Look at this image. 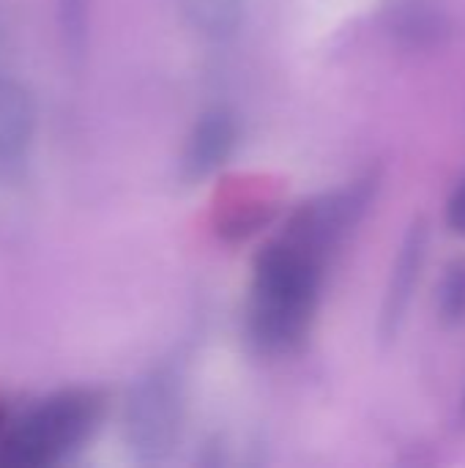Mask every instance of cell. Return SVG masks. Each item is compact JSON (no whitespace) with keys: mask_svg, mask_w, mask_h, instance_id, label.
I'll return each instance as SVG.
<instances>
[{"mask_svg":"<svg viewBox=\"0 0 465 468\" xmlns=\"http://www.w3.org/2000/svg\"><path fill=\"white\" fill-rule=\"evenodd\" d=\"M447 225L465 236V181H460V186L452 192L449 203H447Z\"/></svg>","mask_w":465,"mask_h":468,"instance_id":"obj_12","label":"cell"},{"mask_svg":"<svg viewBox=\"0 0 465 468\" xmlns=\"http://www.w3.org/2000/svg\"><path fill=\"white\" fill-rule=\"evenodd\" d=\"M184 425V376L159 365L140 376L123 406V439L137 463H162L173 455Z\"/></svg>","mask_w":465,"mask_h":468,"instance_id":"obj_3","label":"cell"},{"mask_svg":"<svg viewBox=\"0 0 465 468\" xmlns=\"http://www.w3.org/2000/svg\"><path fill=\"white\" fill-rule=\"evenodd\" d=\"M238 140V123L233 118L230 110L225 107H214L206 110L189 137H186V148L181 156V173L186 181H200L208 178L211 173H217L233 154Z\"/></svg>","mask_w":465,"mask_h":468,"instance_id":"obj_5","label":"cell"},{"mask_svg":"<svg viewBox=\"0 0 465 468\" xmlns=\"http://www.w3.org/2000/svg\"><path fill=\"white\" fill-rule=\"evenodd\" d=\"M321 266L318 258L285 239L260 250L247 302L252 346L263 354H291L304 343L318 304Z\"/></svg>","mask_w":465,"mask_h":468,"instance_id":"obj_1","label":"cell"},{"mask_svg":"<svg viewBox=\"0 0 465 468\" xmlns=\"http://www.w3.org/2000/svg\"><path fill=\"white\" fill-rule=\"evenodd\" d=\"M375 186H378V178L365 176L345 189H337V192H329L304 203L291 217L282 239L323 263V258L356 228V222L362 219V214L367 211L375 195Z\"/></svg>","mask_w":465,"mask_h":468,"instance_id":"obj_4","label":"cell"},{"mask_svg":"<svg viewBox=\"0 0 465 468\" xmlns=\"http://www.w3.org/2000/svg\"><path fill=\"white\" fill-rule=\"evenodd\" d=\"M425 250H428V230L417 219L408 228L406 239H403V247H400L397 261H395L392 282H389V291H386V299H384L381 326H378L384 343H389L400 332V326L406 321V313L411 307V299H414V291H417V282H419V274H422Z\"/></svg>","mask_w":465,"mask_h":468,"instance_id":"obj_6","label":"cell"},{"mask_svg":"<svg viewBox=\"0 0 465 468\" xmlns=\"http://www.w3.org/2000/svg\"><path fill=\"white\" fill-rule=\"evenodd\" d=\"M101 398L90 389H69L47 398L0 433V468L52 466L82 447L101 420Z\"/></svg>","mask_w":465,"mask_h":468,"instance_id":"obj_2","label":"cell"},{"mask_svg":"<svg viewBox=\"0 0 465 468\" xmlns=\"http://www.w3.org/2000/svg\"><path fill=\"white\" fill-rule=\"evenodd\" d=\"M247 0H181L186 22L206 38H230L244 19Z\"/></svg>","mask_w":465,"mask_h":468,"instance_id":"obj_9","label":"cell"},{"mask_svg":"<svg viewBox=\"0 0 465 468\" xmlns=\"http://www.w3.org/2000/svg\"><path fill=\"white\" fill-rule=\"evenodd\" d=\"M58 22L66 55L82 63L88 47V0H58Z\"/></svg>","mask_w":465,"mask_h":468,"instance_id":"obj_10","label":"cell"},{"mask_svg":"<svg viewBox=\"0 0 465 468\" xmlns=\"http://www.w3.org/2000/svg\"><path fill=\"white\" fill-rule=\"evenodd\" d=\"M36 129L33 96L14 77L0 74V162L16 159L27 151Z\"/></svg>","mask_w":465,"mask_h":468,"instance_id":"obj_7","label":"cell"},{"mask_svg":"<svg viewBox=\"0 0 465 468\" xmlns=\"http://www.w3.org/2000/svg\"><path fill=\"white\" fill-rule=\"evenodd\" d=\"M386 30L406 44H433L447 36V16L425 0H397L384 8Z\"/></svg>","mask_w":465,"mask_h":468,"instance_id":"obj_8","label":"cell"},{"mask_svg":"<svg viewBox=\"0 0 465 468\" xmlns=\"http://www.w3.org/2000/svg\"><path fill=\"white\" fill-rule=\"evenodd\" d=\"M441 318L447 324H460L465 321V263L449 266L444 282H441Z\"/></svg>","mask_w":465,"mask_h":468,"instance_id":"obj_11","label":"cell"},{"mask_svg":"<svg viewBox=\"0 0 465 468\" xmlns=\"http://www.w3.org/2000/svg\"><path fill=\"white\" fill-rule=\"evenodd\" d=\"M460 422L465 425V395H463V403H460Z\"/></svg>","mask_w":465,"mask_h":468,"instance_id":"obj_13","label":"cell"}]
</instances>
